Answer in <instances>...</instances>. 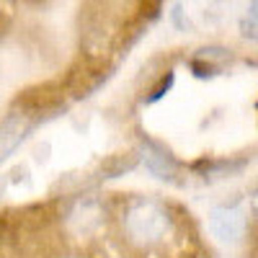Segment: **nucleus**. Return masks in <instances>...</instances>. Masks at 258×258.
Masks as SVG:
<instances>
[{"mask_svg": "<svg viewBox=\"0 0 258 258\" xmlns=\"http://www.w3.org/2000/svg\"><path fill=\"white\" fill-rule=\"evenodd\" d=\"M170 83H173V73H168V78H165V80H163V83L158 85V88L153 91V96H150V98H147V103H153V101H158V98H163V96H165V91L170 88Z\"/></svg>", "mask_w": 258, "mask_h": 258, "instance_id": "nucleus-4", "label": "nucleus"}, {"mask_svg": "<svg viewBox=\"0 0 258 258\" xmlns=\"http://www.w3.org/2000/svg\"><path fill=\"white\" fill-rule=\"evenodd\" d=\"M165 227V214L155 204H140L129 212L126 230L137 240H155Z\"/></svg>", "mask_w": 258, "mask_h": 258, "instance_id": "nucleus-1", "label": "nucleus"}, {"mask_svg": "<svg viewBox=\"0 0 258 258\" xmlns=\"http://www.w3.org/2000/svg\"><path fill=\"white\" fill-rule=\"evenodd\" d=\"M209 230L222 243H238L245 232V214L238 207H220L212 212Z\"/></svg>", "mask_w": 258, "mask_h": 258, "instance_id": "nucleus-2", "label": "nucleus"}, {"mask_svg": "<svg viewBox=\"0 0 258 258\" xmlns=\"http://www.w3.org/2000/svg\"><path fill=\"white\" fill-rule=\"evenodd\" d=\"M255 207H258V197H255Z\"/></svg>", "mask_w": 258, "mask_h": 258, "instance_id": "nucleus-5", "label": "nucleus"}, {"mask_svg": "<svg viewBox=\"0 0 258 258\" xmlns=\"http://www.w3.org/2000/svg\"><path fill=\"white\" fill-rule=\"evenodd\" d=\"M24 132H26V124H21L16 116L3 121V126H0V160L8 158L18 147V142L24 140Z\"/></svg>", "mask_w": 258, "mask_h": 258, "instance_id": "nucleus-3", "label": "nucleus"}]
</instances>
